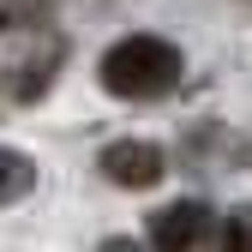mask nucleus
Instances as JSON below:
<instances>
[{
	"label": "nucleus",
	"mask_w": 252,
	"mask_h": 252,
	"mask_svg": "<svg viewBox=\"0 0 252 252\" xmlns=\"http://www.w3.org/2000/svg\"><path fill=\"white\" fill-rule=\"evenodd\" d=\"M102 84L126 102H150V96H168L180 84V48L168 36H120L102 54Z\"/></svg>",
	"instance_id": "f257e3e1"
},
{
	"label": "nucleus",
	"mask_w": 252,
	"mask_h": 252,
	"mask_svg": "<svg viewBox=\"0 0 252 252\" xmlns=\"http://www.w3.org/2000/svg\"><path fill=\"white\" fill-rule=\"evenodd\" d=\"M162 150L156 144H144V138H114L108 150H102V174L114 180V186H126V192H144V186H156L162 180Z\"/></svg>",
	"instance_id": "f03ea898"
},
{
	"label": "nucleus",
	"mask_w": 252,
	"mask_h": 252,
	"mask_svg": "<svg viewBox=\"0 0 252 252\" xmlns=\"http://www.w3.org/2000/svg\"><path fill=\"white\" fill-rule=\"evenodd\" d=\"M204 234H210V210L198 198H180V204H168V210L150 216V240L156 246H198Z\"/></svg>",
	"instance_id": "7ed1b4c3"
},
{
	"label": "nucleus",
	"mask_w": 252,
	"mask_h": 252,
	"mask_svg": "<svg viewBox=\"0 0 252 252\" xmlns=\"http://www.w3.org/2000/svg\"><path fill=\"white\" fill-rule=\"evenodd\" d=\"M30 186H36V162H30L24 150H12V144H0V204H12V198H24Z\"/></svg>",
	"instance_id": "20e7f679"
},
{
	"label": "nucleus",
	"mask_w": 252,
	"mask_h": 252,
	"mask_svg": "<svg viewBox=\"0 0 252 252\" xmlns=\"http://www.w3.org/2000/svg\"><path fill=\"white\" fill-rule=\"evenodd\" d=\"M222 240H228V246H252V222H228Z\"/></svg>",
	"instance_id": "39448f33"
}]
</instances>
